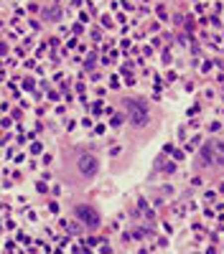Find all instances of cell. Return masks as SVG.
Here are the masks:
<instances>
[{"label":"cell","mask_w":224,"mask_h":254,"mask_svg":"<svg viewBox=\"0 0 224 254\" xmlns=\"http://www.w3.org/2000/svg\"><path fill=\"white\" fill-rule=\"evenodd\" d=\"M125 107H128V112H130V117H133L135 125H146V122H148V110L143 107L138 99H128Z\"/></svg>","instance_id":"6da1fadb"},{"label":"cell","mask_w":224,"mask_h":254,"mask_svg":"<svg viewBox=\"0 0 224 254\" xmlns=\"http://www.w3.org/2000/svg\"><path fill=\"white\" fill-rule=\"evenodd\" d=\"M76 216H79L81 221H87V226H97V224H99L97 211H92V208H87V206H79V208H76Z\"/></svg>","instance_id":"3957f363"},{"label":"cell","mask_w":224,"mask_h":254,"mask_svg":"<svg viewBox=\"0 0 224 254\" xmlns=\"http://www.w3.org/2000/svg\"><path fill=\"white\" fill-rule=\"evenodd\" d=\"M97 168H99V163H97V158L94 155H89V153H81V158H79V171H81V176H94L97 173Z\"/></svg>","instance_id":"7a4b0ae2"}]
</instances>
